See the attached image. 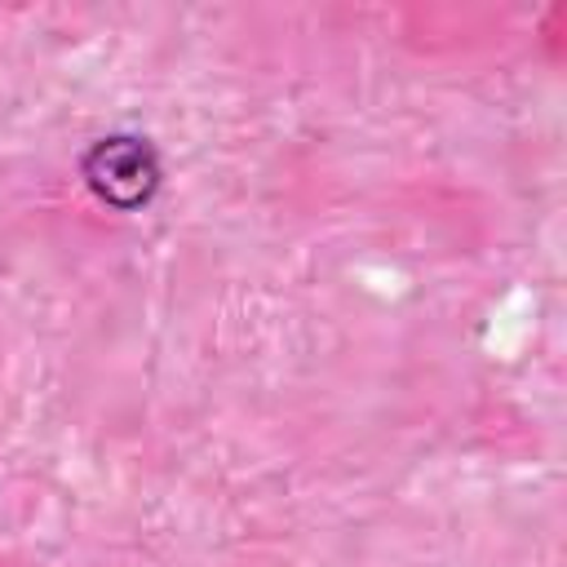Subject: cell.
<instances>
[{"label": "cell", "mask_w": 567, "mask_h": 567, "mask_svg": "<svg viewBox=\"0 0 567 567\" xmlns=\"http://www.w3.org/2000/svg\"><path fill=\"white\" fill-rule=\"evenodd\" d=\"M80 177L84 186L115 213H137L155 199L159 182H164V164L159 151L151 146V137L137 133H106L97 137L84 159H80Z\"/></svg>", "instance_id": "cell-1"}]
</instances>
